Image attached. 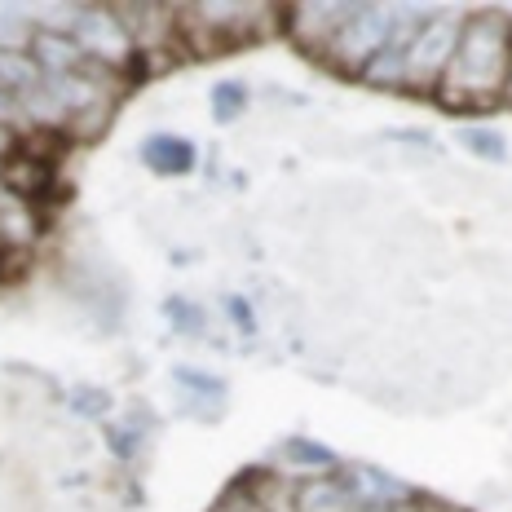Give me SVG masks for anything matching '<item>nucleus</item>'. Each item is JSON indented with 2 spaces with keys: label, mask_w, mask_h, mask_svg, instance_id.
I'll return each mask as SVG.
<instances>
[{
  "label": "nucleus",
  "mask_w": 512,
  "mask_h": 512,
  "mask_svg": "<svg viewBox=\"0 0 512 512\" xmlns=\"http://www.w3.org/2000/svg\"><path fill=\"white\" fill-rule=\"evenodd\" d=\"M512 89V14L508 9H468L460 49L446 71L437 102L446 111H495Z\"/></svg>",
  "instance_id": "obj_1"
},
{
  "label": "nucleus",
  "mask_w": 512,
  "mask_h": 512,
  "mask_svg": "<svg viewBox=\"0 0 512 512\" xmlns=\"http://www.w3.org/2000/svg\"><path fill=\"white\" fill-rule=\"evenodd\" d=\"M455 137H460L464 151L473 159H482V164H508L512 159V146H508L504 128H495V124H464Z\"/></svg>",
  "instance_id": "obj_14"
},
{
  "label": "nucleus",
  "mask_w": 512,
  "mask_h": 512,
  "mask_svg": "<svg viewBox=\"0 0 512 512\" xmlns=\"http://www.w3.org/2000/svg\"><path fill=\"white\" fill-rule=\"evenodd\" d=\"M40 84H45V71L36 67V58H31L27 49L0 45V89H9L14 98H27V93H36Z\"/></svg>",
  "instance_id": "obj_13"
},
{
  "label": "nucleus",
  "mask_w": 512,
  "mask_h": 512,
  "mask_svg": "<svg viewBox=\"0 0 512 512\" xmlns=\"http://www.w3.org/2000/svg\"><path fill=\"white\" fill-rule=\"evenodd\" d=\"M477 504H482V508H508L512 512V486L508 482H477Z\"/></svg>",
  "instance_id": "obj_22"
},
{
  "label": "nucleus",
  "mask_w": 512,
  "mask_h": 512,
  "mask_svg": "<svg viewBox=\"0 0 512 512\" xmlns=\"http://www.w3.org/2000/svg\"><path fill=\"white\" fill-rule=\"evenodd\" d=\"M384 301L393 305V314H433V287L424 283L415 270H402L398 279L389 283Z\"/></svg>",
  "instance_id": "obj_15"
},
{
  "label": "nucleus",
  "mask_w": 512,
  "mask_h": 512,
  "mask_svg": "<svg viewBox=\"0 0 512 512\" xmlns=\"http://www.w3.org/2000/svg\"><path fill=\"white\" fill-rule=\"evenodd\" d=\"M208 106H212V120H217V124H239L243 115H248V84H243V80L212 84Z\"/></svg>",
  "instance_id": "obj_17"
},
{
  "label": "nucleus",
  "mask_w": 512,
  "mask_h": 512,
  "mask_svg": "<svg viewBox=\"0 0 512 512\" xmlns=\"http://www.w3.org/2000/svg\"><path fill=\"white\" fill-rule=\"evenodd\" d=\"M71 411L84 415V420H102V415L111 411V393L93 389V384H80V389H71Z\"/></svg>",
  "instance_id": "obj_20"
},
{
  "label": "nucleus",
  "mask_w": 512,
  "mask_h": 512,
  "mask_svg": "<svg viewBox=\"0 0 512 512\" xmlns=\"http://www.w3.org/2000/svg\"><path fill=\"white\" fill-rule=\"evenodd\" d=\"M0 283H5V270H0Z\"/></svg>",
  "instance_id": "obj_25"
},
{
  "label": "nucleus",
  "mask_w": 512,
  "mask_h": 512,
  "mask_svg": "<svg viewBox=\"0 0 512 512\" xmlns=\"http://www.w3.org/2000/svg\"><path fill=\"white\" fill-rule=\"evenodd\" d=\"M18 146H23V133H18V128H9V124H0V164H5Z\"/></svg>",
  "instance_id": "obj_24"
},
{
  "label": "nucleus",
  "mask_w": 512,
  "mask_h": 512,
  "mask_svg": "<svg viewBox=\"0 0 512 512\" xmlns=\"http://www.w3.org/2000/svg\"><path fill=\"white\" fill-rule=\"evenodd\" d=\"M53 181H58V164H49V159H40V155H27L23 146L0 164V190H5L9 199H23V204L40 208V199H49Z\"/></svg>",
  "instance_id": "obj_8"
},
{
  "label": "nucleus",
  "mask_w": 512,
  "mask_h": 512,
  "mask_svg": "<svg viewBox=\"0 0 512 512\" xmlns=\"http://www.w3.org/2000/svg\"><path fill=\"white\" fill-rule=\"evenodd\" d=\"M292 512H367V499L354 486L345 468L323 477H296L292 486Z\"/></svg>",
  "instance_id": "obj_7"
},
{
  "label": "nucleus",
  "mask_w": 512,
  "mask_h": 512,
  "mask_svg": "<svg viewBox=\"0 0 512 512\" xmlns=\"http://www.w3.org/2000/svg\"><path fill=\"white\" fill-rule=\"evenodd\" d=\"M115 18L133 40L137 58H164L168 49H181L177 40V5L164 0H111Z\"/></svg>",
  "instance_id": "obj_5"
},
{
  "label": "nucleus",
  "mask_w": 512,
  "mask_h": 512,
  "mask_svg": "<svg viewBox=\"0 0 512 512\" xmlns=\"http://www.w3.org/2000/svg\"><path fill=\"white\" fill-rule=\"evenodd\" d=\"M71 36H76V45L84 49V58H93V62H102V67L133 76L137 49H133V40H128V31L120 27V18H115L111 5H80Z\"/></svg>",
  "instance_id": "obj_4"
},
{
  "label": "nucleus",
  "mask_w": 512,
  "mask_h": 512,
  "mask_svg": "<svg viewBox=\"0 0 512 512\" xmlns=\"http://www.w3.org/2000/svg\"><path fill=\"white\" fill-rule=\"evenodd\" d=\"M27 53L36 58V67L45 71V80H58V76H71V71L84 67V49L76 45L71 31H53V27H40L31 31L27 40Z\"/></svg>",
  "instance_id": "obj_10"
},
{
  "label": "nucleus",
  "mask_w": 512,
  "mask_h": 512,
  "mask_svg": "<svg viewBox=\"0 0 512 512\" xmlns=\"http://www.w3.org/2000/svg\"><path fill=\"white\" fill-rule=\"evenodd\" d=\"M45 212L23 199H0V256H23L45 239Z\"/></svg>",
  "instance_id": "obj_9"
},
{
  "label": "nucleus",
  "mask_w": 512,
  "mask_h": 512,
  "mask_svg": "<svg viewBox=\"0 0 512 512\" xmlns=\"http://www.w3.org/2000/svg\"><path fill=\"white\" fill-rule=\"evenodd\" d=\"M345 14H349V5H340V0H296V5L283 9V36L309 62H323L340 23H345Z\"/></svg>",
  "instance_id": "obj_6"
},
{
  "label": "nucleus",
  "mask_w": 512,
  "mask_h": 512,
  "mask_svg": "<svg viewBox=\"0 0 512 512\" xmlns=\"http://www.w3.org/2000/svg\"><path fill=\"white\" fill-rule=\"evenodd\" d=\"M164 314L173 318V327H177L181 336H190V340L208 336V314H204V305H199V301H186V296H168V301H164Z\"/></svg>",
  "instance_id": "obj_19"
},
{
  "label": "nucleus",
  "mask_w": 512,
  "mask_h": 512,
  "mask_svg": "<svg viewBox=\"0 0 512 512\" xmlns=\"http://www.w3.org/2000/svg\"><path fill=\"white\" fill-rule=\"evenodd\" d=\"M142 164L151 168L155 177H186L190 168H195V146L186 142V137L177 133H155L142 142Z\"/></svg>",
  "instance_id": "obj_12"
},
{
  "label": "nucleus",
  "mask_w": 512,
  "mask_h": 512,
  "mask_svg": "<svg viewBox=\"0 0 512 512\" xmlns=\"http://www.w3.org/2000/svg\"><path fill=\"white\" fill-rule=\"evenodd\" d=\"M460 31H464V14L455 9H429L415 27L407 53H402V93L411 98H437L446 71L455 62L460 49Z\"/></svg>",
  "instance_id": "obj_2"
},
{
  "label": "nucleus",
  "mask_w": 512,
  "mask_h": 512,
  "mask_svg": "<svg viewBox=\"0 0 512 512\" xmlns=\"http://www.w3.org/2000/svg\"><path fill=\"white\" fill-rule=\"evenodd\" d=\"M398 23V9L393 5H349L345 23H340L332 49H327L323 67L340 80H362V71L384 53Z\"/></svg>",
  "instance_id": "obj_3"
},
{
  "label": "nucleus",
  "mask_w": 512,
  "mask_h": 512,
  "mask_svg": "<svg viewBox=\"0 0 512 512\" xmlns=\"http://www.w3.org/2000/svg\"><path fill=\"white\" fill-rule=\"evenodd\" d=\"M115 111H120V102H98V106H89V111H76L67 120V128H62V137H67L71 146L98 142V137H106V128H111Z\"/></svg>",
  "instance_id": "obj_16"
},
{
  "label": "nucleus",
  "mask_w": 512,
  "mask_h": 512,
  "mask_svg": "<svg viewBox=\"0 0 512 512\" xmlns=\"http://www.w3.org/2000/svg\"><path fill=\"white\" fill-rule=\"evenodd\" d=\"M274 460L292 477H323V473H336L340 468L332 446L314 442V437H283V442L274 446Z\"/></svg>",
  "instance_id": "obj_11"
},
{
  "label": "nucleus",
  "mask_w": 512,
  "mask_h": 512,
  "mask_svg": "<svg viewBox=\"0 0 512 512\" xmlns=\"http://www.w3.org/2000/svg\"><path fill=\"white\" fill-rule=\"evenodd\" d=\"M0 124L18 128V133H23V137L31 133V128H27V115H23V102H18L9 89H0Z\"/></svg>",
  "instance_id": "obj_23"
},
{
  "label": "nucleus",
  "mask_w": 512,
  "mask_h": 512,
  "mask_svg": "<svg viewBox=\"0 0 512 512\" xmlns=\"http://www.w3.org/2000/svg\"><path fill=\"white\" fill-rule=\"evenodd\" d=\"M226 314H230V323L239 327V336H256V309H252V301L243 292L226 296Z\"/></svg>",
  "instance_id": "obj_21"
},
{
  "label": "nucleus",
  "mask_w": 512,
  "mask_h": 512,
  "mask_svg": "<svg viewBox=\"0 0 512 512\" xmlns=\"http://www.w3.org/2000/svg\"><path fill=\"white\" fill-rule=\"evenodd\" d=\"M173 384H177L181 393H190V398H230V384L226 380L212 376V371L190 367V362L173 367Z\"/></svg>",
  "instance_id": "obj_18"
}]
</instances>
